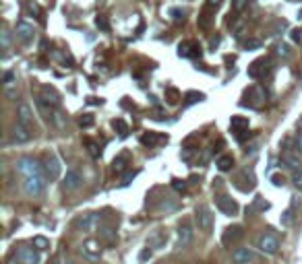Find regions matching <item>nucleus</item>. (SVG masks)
I'll list each match as a JSON object with an SVG mask.
<instances>
[{
  "label": "nucleus",
  "mask_w": 302,
  "mask_h": 264,
  "mask_svg": "<svg viewBox=\"0 0 302 264\" xmlns=\"http://www.w3.org/2000/svg\"><path fill=\"white\" fill-rule=\"evenodd\" d=\"M255 245L259 250H261L263 254H267V256H275V254L280 252V240L275 237L273 233H261L257 237V242H255Z\"/></svg>",
  "instance_id": "f257e3e1"
},
{
  "label": "nucleus",
  "mask_w": 302,
  "mask_h": 264,
  "mask_svg": "<svg viewBox=\"0 0 302 264\" xmlns=\"http://www.w3.org/2000/svg\"><path fill=\"white\" fill-rule=\"evenodd\" d=\"M273 73V62L271 58H259L248 66V76L255 78V81H261V78L269 76Z\"/></svg>",
  "instance_id": "f03ea898"
},
{
  "label": "nucleus",
  "mask_w": 302,
  "mask_h": 264,
  "mask_svg": "<svg viewBox=\"0 0 302 264\" xmlns=\"http://www.w3.org/2000/svg\"><path fill=\"white\" fill-rule=\"evenodd\" d=\"M15 167H17V171H19L23 178H31V175H41V171H44V167H41L36 159H31V157H21V159H17Z\"/></svg>",
  "instance_id": "7ed1b4c3"
},
{
  "label": "nucleus",
  "mask_w": 302,
  "mask_h": 264,
  "mask_svg": "<svg viewBox=\"0 0 302 264\" xmlns=\"http://www.w3.org/2000/svg\"><path fill=\"white\" fill-rule=\"evenodd\" d=\"M195 223L205 233H209L213 229V215H211V208L207 205H199L195 208Z\"/></svg>",
  "instance_id": "20e7f679"
},
{
  "label": "nucleus",
  "mask_w": 302,
  "mask_h": 264,
  "mask_svg": "<svg viewBox=\"0 0 302 264\" xmlns=\"http://www.w3.org/2000/svg\"><path fill=\"white\" fill-rule=\"evenodd\" d=\"M41 256L38 248H29V245H21L15 252V264H40Z\"/></svg>",
  "instance_id": "39448f33"
},
{
  "label": "nucleus",
  "mask_w": 302,
  "mask_h": 264,
  "mask_svg": "<svg viewBox=\"0 0 302 264\" xmlns=\"http://www.w3.org/2000/svg\"><path fill=\"white\" fill-rule=\"evenodd\" d=\"M193 242V225L188 221H182L178 227V237H176V248L174 250H186Z\"/></svg>",
  "instance_id": "423d86ee"
},
{
  "label": "nucleus",
  "mask_w": 302,
  "mask_h": 264,
  "mask_svg": "<svg viewBox=\"0 0 302 264\" xmlns=\"http://www.w3.org/2000/svg\"><path fill=\"white\" fill-rule=\"evenodd\" d=\"M23 188H25V192H27L29 196H41L44 194V190H46V182H44L41 175H31V178H25Z\"/></svg>",
  "instance_id": "0eeeda50"
},
{
  "label": "nucleus",
  "mask_w": 302,
  "mask_h": 264,
  "mask_svg": "<svg viewBox=\"0 0 302 264\" xmlns=\"http://www.w3.org/2000/svg\"><path fill=\"white\" fill-rule=\"evenodd\" d=\"M230 128L238 140H244V138L251 136V132H248V118H244V116H232Z\"/></svg>",
  "instance_id": "6e6552de"
},
{
  "label": "nucleus",
  "mask_w": 302,
  "mask_h": 264,
  "mask_svg": "<svg viewBox=\"0 0 302 264\" xmlns=\"http://www.w3.org/2000/svg\"><path fill=\"white\" fill-rule=\"evenodd\" d=\"M203 50H201V43L195 41V39H188V41H182L178 46V56L180 58H201Z\"/></svg>",
  "instance_id": "1a4fd4ad"
},
{
  "label": "nucleus",
  "mask_w": 302,
  "mask_h": 264,
  "mask_svg": "<svg viewBox=\"0 0 302 264\" xmlns=\"http://www.w3.org/2000/svg\"><path fill=\"white\" fill-rule=\"evenodd\" d=\"M215 205H218V208L221 210L223 215H228V217L238 215V210H240L238 202H236L234 198H232V196H228V194H220L218 200H215Z\"/></svg>",
  "instance_id": "9d476101"
},
{
  "label": "nucleus",
  "mask_w": 302,
  "mask_h": 264,
  "mask_svg": "<svg viewBox=\"0 0 302 264\" xmlns=\"http://www.w3.org/2000/svg\"><path fill=\"white\" fill-rule=\"evenodd\" d=\"M81 184H83V173L77 170V167H71V170L66 171L64 175V182H62V188L66 192H73L77 188H81Z\"/></svg>",
  "instance_id": "9b49d317"
},
{
  "label": "nucleus",
  "mask_w": 302,
  "mask_h": 264,
  "mask_svg": "<svg viewBox=\"0 0 302 264\" xmlns=\"http://www.w3.org/2000/svg\"><path fill=\"white\" fill-rule=\"evenodd\" d=\"M44 171H46V178L48 180H58L60 178L62 165H60L56 155H46V159H44Z\"/></svg>",
  "instance_id": "f8f14e48"
},
{
  "label": "nucleus",
  "mask_w": 302,
  "mask_h": 264,
  "mask_svg": "<svg viewBox=\"0 0 302 264\" xmlns=\"http://www.w3.org/2000/svg\"><path fill=\"white\" fill-rule=\"evenodd\" d=\"M242 237H244L242 225H232V227H226V231L221 235V242H223V245H236Z\"/></svg>",
  "instance_id": "ddd939ff"
},
{
  "label": "nucleus",
  "mask_w": 302,
  "mask_h": 264,
  "mask_svg": "<svg viewBox=\"0 0 302 264\" xmlns=\"http://www.w3.org/2000/svg\"><path fill=\"white\" fill-rule=\"evenodd\" d=\"M232 260L236 264H255L257 262V254L253 248H236L232 252Z\"/></svg>",
  "instance_id": "4468645a"
},
{
  "label": "nucleus",
  "mask_w": 302,
  "mask_h": 264,
  "mask_svg": "<svg viewBox=\"0 0 302 264\" xmlns=\"http://www.w3.org/2000/svg\"><path fill=\"white\" fill-rule=\"evenodd\" d=\"M98 223H100L98 213H87V215H83V217L77 219V227H79L81 231H85V233H91L98 227Z\"/></svg>",
  "instance_id": "2eb2a0df"
},
{
  "label": "nucleus",
  "mask_w": 302,
  "mask_h": 264,
  "mask_svg": "<svg viewBox=\"0 0 302 264\" xmlns=\"http://www.w3.org/2000/svg\"><path fill=\"white\" fill-rule=\"evenodd\" d=\"M38 97H41L44 99L50 108H54V110H58V105H60V95H58V91L54 89V87H50V85H44L41 87V91H40V95Z\"/></svg>",
  "instance_id": "dca6fc26"
},
{
  "label": "nucleus",
  "mask_w": 302,
  "mask_h": 264,
  "mask_svg": "<svg viewBox=\"0 0 302 264\" xmlns=\"http://www.w3.org/2000/svg\"><path fill=\"white\" fill-rule=\"evenodd\" d=\"M236 186H240L242 192H248L257 186V180H255V173L248 171V170H242L238 175H236Z\"/></svg>",
  "instance_id": "f3484780"
},
{
  "label": "nucleus",
  "mask_w": 302,
  "mask_h": 264,
  "mask_svg": "<svg viewBox=\"0 0 302 264\" xmlns=\"http://www.w3.org/2000/svg\"><path fill=\"white\" fill-rule=\"evenodd\" d=\"M17 122H19V124H23V126H31V122H33V110H31L29 103L21 101L19 105H17Z\"/></svg>",
  "instance_id": "a211bd4d"
},
{
  "label": "nucleus",
  "mask_w": 302,
  "mask_h": 264,
  "mask_svg": "<svg viewBox=\"0 0 302 264\" xmlns=\"http://www.w3.org/2000/svg\"><path fill=\"white\" fill-rule=\"evenodd\" d=\"M33 138V132L29 126H23V124H17L13 126V140L15 143H29V140Z\"/></svg>",
  "instance_id": "6ab92c4d"
},
{
  "label": "nucleus",
  "mask_w": 302,
  "mask_h": 264,
  "mask_svg": "<svg viewBox=\"0 0 302 264\" xmlns=\"http://www.w3.org/2000/svg\"><path fill=\"white\" fill-rule=\"evenodd\" d=\"M15 33H17V38H19L23 43H29V41L33 39V35H36V31H33V25L25 23V21H19V23H17Z\"/></svg>",
  "instance_id": "aec40b11"
},
{
  "label": "nucleus",
  "mask_w": 302,
  "mask_h": 264,
  "mask_svg": "<svg viewBox=\"0 0 302 264\" xmlns=\"http://www.w3.org/2000/svg\"><path fill=\"white\" fill-rule=\"evenodd\" d=\"M81 252H83L89 260H98V258L101 256V245H100V242H96V240H87V242L81 245Z\"/></svg>",
  "instance_id": "412c9836"
},
{
  "label": "nucleus",
  "mask_w": 302,
  "mask_h": 264,
  "mask_svg": "<svg viewBox=\"0 0 302 264\" xmlns=\"http://www.w3.org/2000/svg\"><path fill=\"white\" fill-rule=\"evenodd\" d=\"M168 136L166 134H160V132H145V134H141V145L145 147H155V145H160V143H166Z\"/></svg>",
  "instance_id": "4be33fe9"
},
{
  "label": "nucleus",
  "mask_w": 302,
  "mask_h": 264,
  "mask_svg": "<svg viewBox=\"0 0 302 264\" xmlns=\"http://www.w3.org/2000/svg\"><path fill=\"white\" fill-rule=\"evenodd\" d=\"M100 237H101V240L103 242H106V244H114L116 242V229H114V227H110V225H101L100 227Z\"/></svg>",
  "instance_id": "5701e85b"
},
{
  "label": "nucleus",
  "mask_w": 302,
  "mask_h": 264,
  "mask_svg": "<svg viewBox=\"0 0 302 264\" xmlns=\"http://www.w3.org/2000/svg\"><path fill=\"white\" fill-rule=\"evenodd\" d=\"M215 11H209V8H205L203 6V13L199 15V21H197V23H199V29H203V31H207V29H209L211 27V19H213V15Z\"/></svg>",
  "instance_id": "b1692460"
},
{
  "label": "nucleus",
  "mask_w": 302,
  "mask_h": 264,
  "mask_svg": "<svg viewBox=\"0 0 302 264\" xmlns=\"http://www.w3.org/2000/svg\"><path fill=\"white\" fill-rule=\"evenodd\" d=\"M215 165H218L220 171H230L232 167H234V157H232V155H220L218 161H215Z\"/></svg>",
  "instance_id": "393cba45"
},
{
  "label": "nucleus",
  "mask_w": 302,
  "mask_h": 264,
  "mask_svg": "<svg viewBox=\"0 0 302 264\" xmlns=\"http://www.w3.org/2000/svg\"><path fill=\"white\" fill-rule=\"evenodd\" d=\"M282 163L286 165V167H290V170H294V171H296V170H302V167H300V165H302L300 159H298L296 155H292V153H283V155H282Z\"/></svg>",
  "instance_id": "a878e982"
},
{
  "label": "nucleus",
  "mask_w": 302,
  "mask_h": 264,
  "mask_svg": "<svg viewBox=\"0 0 302 264\" xmlns=\"http://www.w3.org/2000/svg\"><path fill=\"white\" fill-rule=\"evenodd\" d=\"M126 165H128V153H122V155H118L116 159L112 161V170H114L116 173H124Z\"/></svg>",
  "instance_id": "bb28decb"
},
{
  "label": "nucleus",
  "mask_w": 302,
  "mask_h": 264,
  "mask_svg": "<svg viewBox=\"0 0 302 264\" xmlns=\"http://www.w3.org/2000/svg\"><path fill=\"white\" fill-rule=\"evenodd\" d=\"M50 120H52V124H54L58 130H64L66 128V116L60 110H54L52 112V116H50Z\"/></svg>",
  "instance_id": "cd10ccee"
},
{
  "label": "nucleus",
  "mask_w": 302,
  "mask_h": 264,
  "mask_svg": "<svg viewBox=\"0 0 302 264\" xmlns=\"http://www.w3.org/2000/svg\"><path fill=\"white\" fill-rule=\"evenodd\" d=\"M112 126H114V130L118 132L120 136H126L128 134V124L122 120V118H116V120H112Z\"/></svg>",
  "instance_id": "c85d7f7f"
},
{
  "label": "nucleus",
  "mask_w": 302,
  "mask_h": 264,
  "mask_svg": "<svg viewBox=\"0 0 302 264\" xmlns=\"http://www.w3.org/2000/svg\"><path fill=\"white\" fill-rule=\"evenodd\" d=\"M83 143H85V147H87V149H89V153H91V157H96V159H98V157L101 155V151H100V145L96 143V140H91V138H85V140H83Z\"/></svg>",
  "instance_id": "c756f323"
},
{
  "label": "nucleus",
  "mask_w": 302,
  "mask_h": 264,
  "mask_svg": "<svg viewBox=\"0 0 302 264\" xmlns=\"http://www.w3.org/2000/svg\"><path fill=\"white\" fill-rule=\"evenodd\" d=\"M33 245H36L38 250H48L50 248V240L44 237V235H36L33 237Z\"/></svg>",
  "instance_id": "7c9ffc66"
},
{
  "label": "nucleus",
  "mask_w": 302,
  "mask_h": 264,
  "mask_svg": "<svg viewBox=\"0 0 302 264\" xmlns=\"http://www.w3.org/2000/svg\"><path fill=\"white\" fill-rule=\"evenodd\" d=\"M0 43H2V50L6 54L8 48H11V31L8 29H2V33H0Z\"/></svg>",
  "instance_id": "2f4dec72"
},
{
  "label": "nucleus",
  "mask_w": 302,
  "mask_h": 264,
  "mask_svg": "<svg viewBox=\"0 0 302 264\" xmlns=\"http://www.w3.org/2000/svg\"><path fill=\"white\" fill-rule=\"evenodd\" d=\"M166 99H168L170 105H176L178 99H180V93L176 89H172V87H168V89H166Z\"/></svg>",
  "instance_id": "473e14b6"
},
{
  "label": "nucleus",
  "mask_w": 302,
  "mask_h": 264,
  "mask_svg": "<svg viewBox=\"0 0 302 264\" xmlns=\"http://www.w3.org/2000/svg\"><path fill=\"white\" fill-rule=\"evenodd\" d=\"M93 122H96V118H93L91 113H83V116L79 118V126H81V128H91Z\"/></svg>",
  "instance_id": "72a5a7b5"
},
{
  "label": "nucleus",
  "mask_w": 302,
  "mask_h": 264,
  "mask_svg": "<svg viewBox=\"0 0 302 264\" xmlns=\"http://www.w3.org/2000/svg\"><path fill=\"white\" fill-rule=\"evenodd\" d=\"M275 54L278 56H282V58H288L292 52H290V46L288 43H278V46H275Z\"/></svg>",
  "instance_id": "f704fd0d"
},
{
  "label": "nucleus",
  "mask_w": 302,
  "mask_h": 264,
  "mask_svg": "<svg viewBox=\"0 0 302 264\" xmlns=\"http://www.w3.org/2000/svg\"><path fill=\"white\" fill-rule=\"evenodd\" d=\"M248 2H251V0H232V11H234V13H242L244 8L248 6Z\"/></svg>",
  "instance_id": "c9c22d12"
},
{
  "label": "nucleus",
  "mask_w": 302,
  "mask_h": 264,
  "mask_svg": "<svg viewBox=\"0 0 302 264\" xmlns=\"http://www.w3.org/2000/svg\"><path fill=\"white\" fill-rule=\"evenodd\" d=\"M96 27L101 29V31H110V23H108V19L103 15H98L96 17Z\"/></svg>",
  "instance_id": "e433bc0d"
},
{
  "label": "nucleus",
  "mask_w": 302,
  "mask_h": 264,
  "mask_svg": "<svg viewBox=\"0 0 302 264\" xmlns=\"http://www.w3.org/2000/svg\"><path fill=\"white\" fill-rule=\"evenodd\" d=\"M170 15H172V19H174V23H184V11L182 8H170Z\"/></svg>",
  "instance_id": "4c0bfd02"
},
{
  "label": "nucleus",
  "mask_w": 302,
  "mask_h": 264,
  "mask_svg": "<svg viewBox=\"0 0 302 264\" xmlns=\"http://www.w3.org/2000/svg\"><path fill=\"white\" fill-rule=\"evenodd\" d=\"M201 99H205L203 93H197V91H188L186 93V103H197V101H201Z\"/></svg>",
  "instance_id": "58836bf2"
},
{
  "label": "nucleus",
  "mask_w": 302,
  "mask_h": 264,
  "mask_svg": "<svg viewBox=\"0 0 302 264\" xmlns=\"http://www.w3.org/2000/svg\"><path fill=\"white\" fill-rule=\"evenodd\" d=\"M292 182H294L296 190H300V192H302V170H296L294 173H292Z\"/></svg>",
  "instance_id": "ea45409f"
},
{
  "label": "nucleus",
  "mask_w": 302,
  "mask_h": 264,
  "mask_svg": "<svg viewBox=\"0 0 302 264\" xmlns=\"http://www.w3.org/2000/svg\"><path fill=\"white\" fill-rule=\"evenodd\" d=\"M292 219H294V215H292V208H288L286 213L282 215L280 221H282V225H283V227H290V225H292Z\"/></svg>",
  "instance_id": "a19ab883"
},
{
  "label": "nucleus",
  "mask_w": 302,
  "mask_h": 264,
  "mask_svg": "<svg viewBox=\"0 0 302 264\" xmlns=\"http://www.w3.org/2000/svg\"><path fill=\"white\" fill-rule=\"evenodd\" d=\"M172 188L182 194V192H186V182L184 180H172Z\"/></svg>",
  "instance_id": "79ce46f5"
},
{
  "label": "nucleus",
  "mask_w": 302,
  "mask_h": 264,
  "mask_svg": "<svg viewBox=\"0 0 302 264\" xmlns=\"http://www.w3.org/2000/svg\"><path fill=\"white\" fill-rule=\"evenodd\" d=\"M151 256H153V250L151 248H143L141 254H139V262H147Z\"/></svg>",
  "instance_id": "37998d69"
},
{
  "label": "nucleus",
  "mask_w": 302,
  "mask_h": 264,
  "mask_svg": "<svg viewBox=\"0 0 302 264\" xmlns=\"http://www.w3.org/2000/svg\"><path fill=\"white\" fill-rule=\"evenodd\" d=\"M221 4V0H207L205 2V8H209V11H218Z\"/></svg>",
  "instance_id": "c03bdc74"
},
{
  "label": "nucleus",
  "mask_w": 302,
  "mask_h": 264,
  "mask_svg": "<svg viewBox=\"0 0 302 264\" xmlns=\"http://www.w3.org/2000/svg\"><path fill=\"white\" fill-rule=\"evenodd\" d=\"M255 208L257 210H267V208H269V202H265L263 198H257L255 200Z\"/></svg>",
  "instance_id": "a18cd8bd"
},
{
  "label": "nucleus",
  "mask_w": 302,
  "mask_h": 264,
  "mask_svg": "<svg viewBox=\"0 0 302 264\" xmlns=\"http://www.w3.org/2000/svg\"><path fill=\"white\" fill-rule=\"evenodd\" d=\"M15 81V75L11 73V70H6V73H4V76H2V85L4 87H8V85H11Z\"/></svg>",
  "instance_id": "49530a36"
},
{
  "label": "nucleus",
  "mask_w": 302,
  "mask_h": 264,
  "mask_svg": "<svg viewBox=\"0 0 302 264\" xmlns=\"http://www.w3.org/2000/svg\"><path fill=\"white\" fill-rule=\"evenodd\" d=\"M271 182H273V186H283V184H286V180H283V175H273L271 178Z\"/></svg>",
  "instance_id": "de8ad7c7"
},
{
  "label": "nucleus",
  "mask_w": 302,
  "mask_h": 264,
  "mask_svg": "<svg viewBox=\"0 0 302 264\" xmlns=\"http://www.w3.org/2000/svg\"><path fill=\"white\" fill-rule=\"evenodd\" d=\"M135 178V171H128L122 175V186H126V184H131V180Z\"/></svg>",
  "instance_id": "09e8293b"
},
{
  "label": "nucleus",
  "mask_w": 302,
  "mask_h": 264,
  "mask_svg": "<svg viewBox=\"0 0 302 264\" xmlns=\"http://www.w3.org/2000/svg\"><path fill=\"white\" fill-rule=\"evenodd\" d=\"M163 242H166V235H163V233H158V235H155V240H153L151 244H155V245H161Z\"/></svg>",
  "instance_id": "8fccbe9b"
},
{
  "label": "nucleus",
  "mask_w": 302,
  "mask_h": 264,
  "mask_svg": "<svg viewBox=\"0 0 302 264\" xmlns=\"http://www.w3.org/2000/svg\"><path fill=\"white\" fill-rule=\"evenodd\" d=\"M244 46H246V48H259V46H261V41H257V39H251V41H246Z\"/></svg>",
  "instance_id": "3c124183"
},
{
  "label": "nucleus",
  "mask_w": 302,
  "mask_h": 264,
  "mask_svg": "<svg viewBox=\"0 0 302 264\" xmlns=\"http://www.w3.org/2000/svg\"><path fill=\"white\" fill-rule=\"evenodd\" d=\"M296 149L302 153V132H298V136H296Z\"/></svg>",
  "instance_id": "603ef678"
},
{
  "label": "nucleus",
  "mask_w": 302,
  "mask_h": 264,
  "mask_svg": "<svg viewBox=\"0 0 302 264\" xmlns=\"http://www.w3.org/2000/svg\"><path fill=\"white\" fill-rule=\"evenodd\" d=\"M29 13H33V15H40V8H38V4H29Z\"/></svg>",
  "instance_id": "864d4df0"
},
{
  "label": "nucleus",
  "mask_w": 302,
  "mask_h": 264,
  "mask_svg": "<svg viewBox=\"0 0 302 264\" xmlns=\"http://www.w3.org/2000/svg\"><path fill=\"white\" fill-rule=\"evenodd\" d=\"M292 39H294V41H300V31H298V29L292 31Z\"/></svg>",
  "instance_id": "5fc2aeb1"
}]
</instances>
